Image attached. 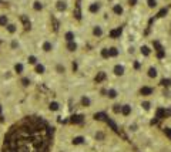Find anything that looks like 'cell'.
<instances>
[{
    "instance_id": "cell-1",
    "label": "cell",
    "mask_w": 171,
    "mask_h": 152,
    "mask_svg": "<svg viewBox=\"0 0 171 152\" xmlns=\"http://www.w3.org/2000/svg\"><path fill=\"white\" fill-rule=\"evenodd\" d=\"M140 71L143 72L144 78H146L147 84L146 85H154L155 82L161 80V68L157 63V60H148V61H143Z\"/></svg>"
},
{
    "instance_id": "cell-2",
    "label": "cell",
    "mask_w": 171,
    "mask_h": 152,
    "mask_svg": "<svg viewBox=\"0 0 171 152\" xmlns=\"http://www.w3.org/2000/svg\"><path fill=\"white\" fill-rule=\"evenodd\" d=\"M82 11L91 20H98V17H101L106 11V4L103 0H86L82 6Z\"/></svg>"
},
{
    "instance_id": "cell-3",
    "label": "cell",
    "mask_w": 171,
    "mask_h": 152,
    "mask_svg": "<svg viewBox=\"0 0 171 152\" xmlns=\"http://www.w3.org/2000/svg\"><path fill=\"white\" fill-rule=\"evenodd\" d=\"M108 33V24L103 20V19H98V20H93L87 27V36H89L91 40L94 41H100L103 40Z\"/></svg>"
},
{
    "instance_id": "cell-4",
    "label": "cell",
    "mask_w": 171,
    "mask_h": 152,
    "mask_svg": "<svg viewBox=\"0 0 171 152\" xmlns=\"http://www.w3.org/2000/svg\"><path fill=\"white\" fill-rule=\"evenodd\" d=\"M22 32H23V23H22V20H20L19 17H14V19L3 29V37H6V40L17 39Z\"/></svg>"
},
{
    "instance_id": "cell-5",
    "label": "cell",
    "mask_w": 171,
    "mask_h": 152,
    "mask_svg": "<svg viewBox=\"0 0 171 152\" xmlns=\"http://www.w3.org/2000/svg\"><path fill=\"white\" fill-rule=\"evenodd\" d=\"M128 72V65L127 63H124L123 60H114V61H110V70L107 74H110L111 77L120 80V78H124Z\"/></svg>"
},
{
    "instance_id": "cell-6",
    "label": "cell",
    "mask_w": 171,
    "mask_h": 152,
    "mask_svg": "<svg viewBox=\"0 0 171 152\" xmlns=\"http://www.w3.org/2000/svg\"><path fill=\"white\" fill-rule=\"evenodd\" d=\"M50 72L57 77H66L70 72V65L64 58H54L50 64Z\"/></svg>"
},
{
    "instance_id": "cell-7",
    "label": "cell",
    "mask_w": 171,
    "mask_h": 152,
    "mask_svg": "<svg viewBox=\"0 0 171 152\" xmlns=\"http://www.w3.org/2000/svg\"><path fill=\"white\" fill-rule=\"evenodd\" d=\"M56 51V43L50 37H41L39 41V53L44 57H50Z\"/></svg>"
},
{
    "instance_id": "cell-8",
    "label": "cell",
    "mask_w": 171,
    "mask_h": 152,
    "mask_svg": "<svg viewBox=\"0 0 171 152\" xmlns=\"http://www.w3.org/2000/svg\"><path fill=\"white\" fill-rule=\"evenodd\" d=\"M134 114H136V105L133 104L131 101H123L121 103V108H120V112H118V117L115 120H124L127 122L133 121L134 118Z\"/></svg>"
},
{
    "instance_id": "cell-9",
    "label": "cell",
    "mask_w": 171,
    "mask_h": 152,
    "mask_svg": "<svg viewBox=\"0 0 171 152\" xmlns=\"http://www.w3.org/2000/svg\"><path fill=\"white\" fill-rule=\"evenodd\" d=\"M87 136H89V139L94 141L96 144L104 145V144H107V139H108V131H107V128H103V127L91 128L90 135H87Z\"/></svg>"
},
{
    "instance_id": "cell-10",
    "label": "cell",
    "mask_w": 171,
    "mask_h": 152,
    "mask_svg": "<svg viewBox=\"0 0 171 152\" xmlns=\"http://www.w3.org/2000/svg\"><path fill=\"white\" fill-rule=\"evenodd\" d=\"M155 51H154V47L148 43H140L137 46V56H140L144 61H148V60H153ZM143 63V61H141Z\"/></svg>"
},
{
    "instance_id": "cell-11",
    "label": "cell",
    "mask_w": 171,
    "mask_h": 152,
    "mask_svg": "<svg viewBox=\"0 0 171 152\" xmlns=\"http://www.w3.org/2000/svg\"><path fill=\"white\" fill-rule=\"evenodd\" d=\"M120 95H121L120 87L115 85V84H110V85H107V88L104 90V97H106L107 101H110L111 104L118 103V101H120Z\"/></svg>"
},
{
    "instance_id": "cell-12",
    "label": "cell",
    "mask_w": 171,
    "mask_h": 152,
    "mask_svg": "<svg viewBox=\"0 0 171 152\" xmlns=\"http://www.w3.org/2000/svg\"><path fill=\"white\" fill-rule=\"evenodd\" d=\"M140 110L143 111V114H151L155 110V104L153 101L151 95L150 97H141L139 100V104H137Z\"/></svg>"
},
{
    "instance_id": "cell-13",
    "label": "cell",
    "mask_w": 171,
    "mask_h": 152,
    "mask_svg": "<svg viewBox=\"0 0 171 152\" xmlns=\"http://www.w3.org/2000/svg\"><path fill=\"white\" fill-rule=\"evenodd\" d=\"M77 39H79V33L73 26H67L64 29H61V41L63 43L77 41Z\"/></svg>"
},
{
    "instance_id": "cell-14",
    "label": "cell",
    "mask_w": 171,
    "mask_h": 152,
    "mask_svg": "<svg viewBox=\"0 0 171 152\" xmlns=\"http://www.w3.org/2000/svg\"><path fill=\"white\" fill-rule=\"evenodd\" d=\"M107 48H108V58L110 61H114V60H118L123 54V48L120 44H115V43H111V44H107ZM108 61V63H110Z\"/></svg>"
},
{
    "instance_id": "cell-15",
    "label": "cell",
    "mask_w": 171,
    "mask_h": 152,
    "mask_svg": "<svg viewBox=\"0 0 171 152\" xmlns=\"http://www.w3.org/2000/svg\"><path fill=\"white\" fill-rule=\"evenodd\" d=\"M53 10L57 14H66L70 10V0H54Z\"/></svg>"
},
{
    "instance_id": "cell-16",
    "label": "cell",
    "mask_w": 171,
    "mask_h": 152,
    "mask_svg": "<svg viewBox=\"0 0 171 152\" xmlns=\"http://www.w3.org/2000/svg\"><path fill=\"white\" fill-rule=\"evenodd\" d=\"M49 68H50L49 65L46 64L44 61H41L40 60V61L32 68V72L34 74V75H40L41 77V75H46V74L49 72Z\"/></svg>"
},
{
    "instance_id": "cell-17",
    "label": "cell",
    "mask_w": 171,
    "mask_h": 152,
    "mask_svg": "<svg viewBox=\"0 0 171 152\" xmlns=\"http://www.w3.org/2000/svg\"><path fill=\"white\" fill-rule=\"evenodd\" d=\"M79 104H80V107L89 110V108H91L93 104H94V98H93L91 94H86V92H84V94H82L80 98H79Z\"/></svg>"
},
{
    "instance_id": "cell-18",
    "label": "cell",
    "mask_w": 171,
    "mask_h": 152,
    "mask_svg": "<svg viewBox=\"0 0 171 152\" xmlns=\"http://www.w3.org/2000/svg\"><path fill=\"white\" fill-rule=\"evenodd\" d=\"M63 50L66 54H76L80 50L79 41H70V43H63Z\"/></svg>"
},
{
    "instance_id": "cell-19",
    "label": "cell",
    "mask_w": 171,
    "mask_h": 152,
    "mask_svg": "<svg viewBox=\"0 0 171 152\" xmlns=\"http://www.w3.org/2000/svg\"><path fill=\"white\" fill-rule=\"evenodd\" d=\"M30 10L33 13H43L46 10V4L43 0H32L30 1Z\"/></svg>"
},
{
    "instance_id": "cell-20",
    "label": "cell",
    "mask_w": 171,
    "mask_h": 152,
    "mask_svg": "<svg viewBox=\"0 0 171 152\" xmlns=\"http://www.w3.org/2000/svg\"><path fill=\"white\" fill-rule=\"evenodd\" d=\"M14 17L12 16L9 11H0V30H3Z\"/></svg>"
},
{
    "instance_id": "cell-21",
    "label": "cell",
    "mask_w": 171,
    "mask_h": 152,
    "mask_svg": "<svg viewBox=\"0 0 171 152\" xmlns=\"http://www.w3.org/2000/svg\"><path fill=\"white\" fill-rule=\"evenodd\" d=\"M144 6L150 11H157L161 6V1L160 0H144Z\"/></svg>"
},
{
    "instance_id": "cell-22",
    "label": "cell",
    "mask_w": 171,
    "mask_h": 152,
    "mask_svg": "<svg viewBox=\"0 0 171 152\" xmlns=\"http://www.w3.org/2000/svg\"><path fill=\"white\" fill-rule=\"evenodd\" d=\"M49 110L51 112H58L61 110V104H60L58 101H56V100H53V101L49 103Z\"/></svg>"
},
{
    "instance_id": "cell-23",
    "label": "cell",
    "mask_w": 171,
    "mask_h": 152,
    "mask_svg": "<svg viewBox=\"0 0 171 152\" xmlns=\"http://www.w3.org/2000/svg\"><path fill=\"white\" fill-rule=\"evenodd\" d=\"M168 29H170V32H171V19H170V23H168Z\"/></svg>"
},
{
    "instance_id": "cell-24",
    "label": "cell",
    "mask_w": 171,
    "mask_h": 152,
    "mask_svg": "<svg viewBox=\"0 0 171 152\" xmlns=\"http://www.w3.org/2000/svg\"><path fill=\"white\" fill-rule=\"evenodd\" d=\"M0 139H1V134H0Z\"/></svg>"
},
{
    "instance_id": "cell-25",
    "label": "cell",
    "mask_w": 171,
    "mask_h": 152,
    "mask_svg": "<svg viewBox=\"0 0 171 152\" xmlns=\"http://www.w3.org/2000/svg\"><path fill=\"white\" fill-rule=\"evenodd\" d=\"M86 152H91V151H86Z\"/></svg>"
}]
</instances>
